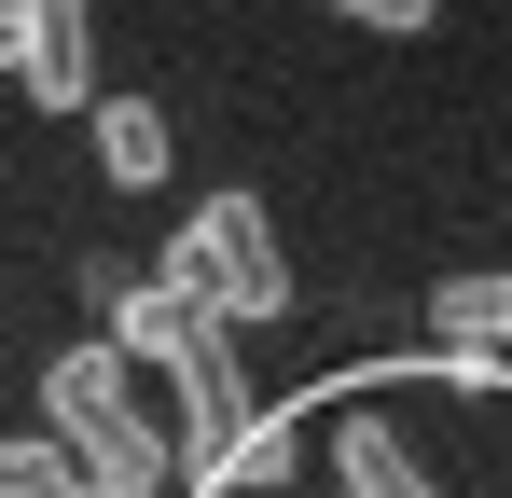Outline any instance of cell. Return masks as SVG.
I'll list each match as a JSON object with an SVG mask.
<instances>
[{"label": "cell", "mask_w": 512, "mask_h": 498, "mask_svg": "<svg viewBox=\"0 0 512 498\" xmlns=\"http://www.w3.org/2000/svg\"><path fill=\"white\" fill-rule=\"evenodd\" d=\"M97 111V166H111V180H125V194H153V180H167V111H153V97H84Z\"/></svg>", "instance_id": "8992f818"}, {"label": "cell", "mask_w": 512, "mask_h": 498, "mask_svg": "<svg viewBox=\"0 0 512 498\" xmlns=\"http://www.w3.org/2000/svg\"><path fill=\"white\" fill-rule=\"evenodd\" d=\"M346 28H429V14H443V0H333Z\"/></svg>", "instance_id": "30bf717a"}, {"label": "cell", "mask_w": 512, "mask_h": 498, "mask_svg": "<svg viewBox=\"0 0 512 498\" xmlns=\"http://www.w3.org/2000/svg\"><path fill=\"white\" fill-rule=\"evenodd\" d=\"M333 471H346V498H443L416 457H402V429H388V415H346V429H333Z\"/></svg>", "instance_id": "52a82bcc"}, {"label": "cell", "mask_w": 512, "mask_h": 498, "mask_svg": "<svg viewBox=\"0 0 512 498\" xmlns=\"http://www.w3.org/2000/svg\"><path fill=\"white\" fill-rule=\"evenodd\" d=\"M111 346H125V360H153V374L180 388V429H167V443L194 457V471H208V457L263 415L250 374H236V332L208 319V305H180L167 277H153V291H111Z\"/></svg>", "instance_id": "6da1fadb"}, {"label": "cell", "mask_w": 512, "mask_h": 498, "mask_svg": "<svg viewBox=\"0 0 512 498\" xmlns=\"http://www.w3.org/2000/svg\"><path fill=\"white\" fill-rule=\"evenodd\" d=\"M42 415H56V443L84 457V498H167L180 443L139 415V360H125V346H56V360H42Z\"/></svg>", "instance_id": "7a4b0ae2"}, {"label": "cell", "mask_w": 512, "mask_h": 498, "mask_svg": "<svg viewBox=\"0 0 512 498\" xmlns=\"http://www.w3.org/2000/svg\"><path fill=\"white\" fill-rule=\"evenodd\" d=\"M0 70L42 111H84L97 97V14L84 0H0Z\"/></svg>", "instance_id": "277c9868"}, {"label": "cell", "mask_w": 512, "mask_h": 498, "mask_svg": "<svg viewBox=\"0 0 512 498\" xmlns=\"http://www.w3.org/2000/svg\"><path fill=\"white\" fill-rule=\"evenodd\" d=\"M429 346L512 374V277H443V291H429Z\"/></svg>", "instance_id": "5b68a950"}, {"label": "cell", "mask_w": 512, "mask_h": 498, "mask_svg": "<svg viewBox=\"0 0 512 498\" xmlns=\"http://www.w3.org/2000/svg\"><path fill=\"white\" fill-rule=\"evenodd\" d=\"M277 471H291V415H250V429L208 457V485H277Z\"/></svg>", "instance_id": "9c48e42d"}, {"label": "cell", "mask_w": 512, "mask_h": 498, "mask_svg": "<svg viewBox=\"0 0 512 498\" xmlns=\"http://www.w3.org/2000/svg\"><path fill=\"white\" fill-rule=\"evenodd\" d=\"M167 291L180 305H208V319H291V249L263 222V194H208V208H180L167 236Z\"/></svg>", "instance_id": "3957f363"}, {"label": "cell", "mask_w": 512, "mask_h": 498, "mask_svg": "<svg viewBox=\"0 0 512 498\" xmlns=\"http://www.w3.org/2000/svg\"><path fill=\"white\" fill-rule=\"evenodd\" d=\"M0 498H84V457L56 429H0Z\"/></svg>", "instance_id": "ba28073f"}]
</instances>
